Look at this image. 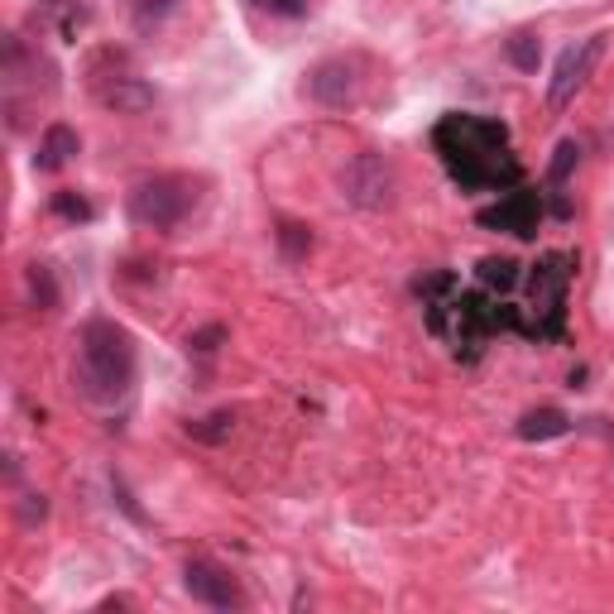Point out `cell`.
Wrapping results in <instances>:
<instances>
[{
    "instance_id": "1",
    "label": "cell",
    "mask_w": 614,
    "mask_h": 614,
    "mask_svg": "<svg viewBox=\"0 0 614 614\" xmlns=\"http://www.w3.org/2000/svg\"><path fill=\"white\" fill-rule=\"evenodd\" d=\"M432 149L461 192H509L523 178L519 159L509 154V125L504 120L466 111L442 116L432 125Z\"/></svg>"
},
{
    "instance_id": "2",
    "label": "cell",
    "mask_w": 614,
    "mask_h": 614,
    "mask_svg": "<svg viewBox=\"0 0 614 614\" xmlns=\"http://www.w3.org/2000/svg\"><path fill=\"white\" fill-rule=\"evenodd\" d=\"M423 308H428V332L442 336L461 360H475L495 332L519 327V308L490 298L485 288H452V293L432 298Z\"/></svg>"
},
{
    "instance_id": "3",
    "label": "cell",
    "mask_w": 614,
    "mask_h": 614,
    "mask_svg": "<svg viewBox=\"0 0 614 614\" xmlns=\"http://www.w3.org/2000/svg\"><path fill=\"white\" fill-rule=\"evenodd\" d=\"M77 380L82 399L92 404H116L130 394L135 384V341L120 322H106V317H92L82 327V341H77Z\"/></svg>"
},
{
    "instance_id": "4",
    "label": "cell",
    "mask_w": 614,
    "mask_h": 614,
    "mask_svg": "<svg viewBox=\"0 0 614 614\" xmlns=\"http://www.w3.org/2000/svg\"><path fill=\"white\" fill-rule=\"evenodd\" d=\"M576 255L571 250H547L528 269V303L519 308V336L528 341H562L567 336V293H571Z\"/></svg>"
},
{
    "instance_id": "5",
    "label": "cell",
    "mask_w": 614,
    "mask_h": 614,
    "mask_svg": "<svg viewBox=\"0 0 614 614\" xmlns=\"http://www.w3.org/2000/svg\"><path fill=\"white\" fill-rule=\"evenodd\" d=\"M192 202H197V188H192L188 178L159 173V178H144V183L130 188L125 212L135 226H144V231H173V226L192 212Z\"/></svg>"
},
{
    "instance_id": "6",
    "label": "cell",
    "mask_w": 614,
    "mask_h": 614,
    "mask_svg": "<svg viewBox=\"0 0 614 614\" xmlns=\"http://www.w3.org/2000/svg\"><path fill=\"white\" fill-rule=\"evenodd\" d=\"M360 92H365V77H360V58H322L317 68H308L303 77V96L312 106H322V111H346V106L360 101Z\"/></svg>"
},
{
    "instance_id": "7",
    "label": "cell",
    "mask_w": 614,
    "mask_h": 614,
    "mask_svg": "<svg viewBox=\"0 0 614 614\" xmlns=\"http://www.w3.org/2000/svg\"><path fill=\"white\" fill-rule=\"evenodd\" d=\"M341 197L356 202V207H365V212L389 207L394 202V164L384 159V154H375V149L356 154V159L346 164V173H341Z\"/></svg>"
},
{
    "instance_id": "8",
    "label": "cell",
    "mask_w": 614,
    "mask_h": 614,
    "mask_svg": "<svg viewBox=\"0 0 614 614\" xmlns=\"http://www.w3.org/2000/svg\"><path fill=\"white\" fill-rule=\"evenodd\" d=\"M543 212H547V202H543V192L538 188H509L504 197L495 202V207H485L475 216L485 231H504V236H519V240H533L538 236V226H543Z\"/></svg>"
},
{
    "instance_id": "9",
    "label": "cell",
    "mask_w": 614,
    "mask_h": 614,
    "mask_svg": "<svg viewBox=\"0 0 614 614\" xmlns=\"http://www.w3.org/2000/svg\"><path fill=\"white\" fill-rule=\"evenodd\" d=\"M600 53H605V34H591V39L571 44L567 53L557 58V72H552V82H547V106L552 111H562V106L586 87V77H591L595 63H600Z\"/></svg>"
},
{
    "instance_id": "10",
    "label": "cell",
    "mask_w": 614,
    "mask_h": 614,
    "mask_svg": "<svg viewBox=\"0 0 614 614\" xmlns=\"http://www.w3.org/2000/svg\"><path fill=\"white\" fill-rule=\"evenodd\" d=\"M183 586H188V595L197 600V605H212V610H236V605H245V595H240L236 576L226 571V567H216V562H202V557L188 562Z\"/></svg>"
},
{
    "instance_id": "11",
    "label": "cell",
    "mask_w": 614,
    "mask_h": 614,
    "mask_svg": "<svg viewBox=\"0 0 614 614\" xmlns=\"http://www.w3.org/2000/svg\"><path fill=\"white\" fill-rule=\"evenodd\" d=\"M92 87H96V101L120 116H140L154 106V87L140 82L135 72H106V77H92Z\"/></svg>"
},
{
    "instance_id": "12",
    "label": "cell",
    "mask_w": 614,
    "mask_h": 614,
    "mask_svg": "<svg viewBox=\"0 0 614 614\" xmlns=\"http://www.w3.org/2000/svg\"><path fill=\"white\" fill-rule=\"evenodd\" d=\"M77 149H82L77 130L58 120V125H48L44 135H39V149H34V168H39V173H63V168L77 159Z\"/></svg>"
},
{
    "instance_id": "13",
    "label": "cell",
    "mask_w": 614,
    "mask_h": 614,
    "mask_svg": "<svg viewBox=\"0 0 614 614\" xmlns=\"http://www.w3.org/2000/svg\"><path fill=\"white\" fill-rule=\"evenodd\" d=\"M39 20H44V24H53V29L63 34L68 44H77V34L87 29L92 10L82 5V0H39Z\"/></svg>"
},
{
    "instance_id": "14",
    "label": "cell",
    "mask_w": 614,
    "mask_h": 614,
    "mask_svg": "<svg viewBox=\"0 0 614 614\" xmlns=\"http://www.w3.org/2000/svg\"><path fill=\"white\" fill-rule=\"evenodd\" d=\"M519 279H523V269L514 260H499V255H490V260H480L475 264V284L485 288L490 298H504V293H514L519 288Z\"/></svg>"
},
{
    "instance_id": "15",
    "label": "cell",
    "mask_w": 614,
    "mask_h": 614,
    "mask_svg": "<svg viewBox=\"0 0 614 614\" xmlns=\"http://www.w3.org/2000/svg\"><path fill=\"white\" fill-rule=\"evenodd\" d=\"M562 432H571V418L562 413V408H533V413H523V423H519L523 442H552V437H562Z\"/></svg>"
},
{
    "instance_id": "16",
    "label": "cell",
    "mask_w": 614,
    "mask_h": 614,
    "mask_svg": "<svg viewBox=\"0 0 614 614\" xmlns=\"http://www.w3.org/2000/svg\"><path fill=\"white\" fill-rule=\"evenodd\" d=\"M576 159H581V149H576V140H562L557 144V159H552V168H547V192L557 197V216H567V202H562V188H567V178H571V168H576Z\"/></svg>"
},
{
    "instance_id": "17",
    "label": "cell",
    "mask_w": 614,
    "mask_h": 614,
    "mask_svg": "<svg viewBox=\"0 0 614 614\" xmlns=\"http://www.w3.org/2000/svg\"><path fill=\"white\" fill-rule=\"evenodd\" d=\"M504 53H509V63L519 72H538V63H543V39L533 29H519L504 39Z\"/></svg>"
},
{
    "instance_id": "18",
    "label": "cell",
    "mask_w": 614,
    "mask_h": 614,
    "mask_svg": "<svg viewBox=\"0 0 614 614\" xmlns=\"http://www.w3.org/2000/svg\"><path fill=\"white\" fill-rule=\"evenodd\" d=\"M274 240H279L284 260H303L308 250H312V236H308V226H298V221H279V231H274Z\"/></svg>"
},
{
    "instance_id": "19",
    "label": "cell",
    "mask_w": 614,
    "mask_h": 614,
    "mask_svg": "<svg viewBox=\"0 0 614 614\" xmlns=\"http://www.w3.org/2000/svg\"><path fill=\"white\" fill-rule=\"evenodd\" d=\"M231 428H236V413H212V418H197V423H188L192 437H197V442H212V447L231 437Z\"/></svg>"
},
{
    "instance_id": "20",
    "label": "cell",
    "mask_w": 614,
    "mask_h": 614,
    "mask_svg": "<svg viewBox=\"0 0 614 614\" xmlns=\"http://www.w3.org/2000/svg\"><path fill=\"white\" fill-rule=\"evenodd\" d=\"M53 212L63 216V221H92V202L82 197V192H72V188L53 192Z\"/></svg>"
},
{
    "instance_id": "21",
    "label": "cell",
    "mask_w": 614,
    "mask_h": 614,
    "mask_svg": "<svg viewBox=\"0 0 614 614\" xmlns=\"http://www.w3.org/2000/svg\"><path fill=\"white\" fill-rule=\"evenodd\" d=\"M29 293H34V303H39V308L58 303V284H53V274H48L44 264H29Z\"/></svg>"
},
{
    "instance_id": "22",
    "label": "cell",
    "mask_w": 614,
    "mask_h": 614,
    "mask_svg": "<svg viewBox=\"0 0 614 614\" xmlns=\"http://www.w3.org/2000/svg\"><path fill=\"white\" fill-rule=\"evenodd\" d=\"M260 10H269V15H284V20H298V15H308V5L312 0H255Z\"/></svg>"
},
{
    "instance_id": "23",
    "label": "cell",
    "mask_w": 614,
    "mask_h": 614,
    "mask_svg": "<svg viewBox=\"0 0 614 614\" xmlns=\"http://www.w3.org/2000/svg\"><path fill=\"white\" fill-rule=\"evenodd\" d=\"M226 341V327H207V332H197V336H188V351H197V356H212L216 346Z\"/></svg>"
}]
</instances>
